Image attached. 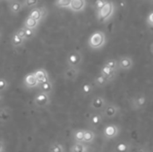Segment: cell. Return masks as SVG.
<instances>
[{
    "instance_id": "cell-27",
    "label": "cell",
    "mask_w": 153,
    "mask_h": 152,
    "mask_svg": "<svg viewBox=\"0 0 153 152\" xmlns=\"http://www.w3.org/2000/svg\"><path fill=\"white\" fill-rule=\"evenodd\" d=\"M84 129H76L73 132V140L74 142H82Z\"/></svg>"
},
{
    "instance_id": "cell-13",
    "label": "cell",
    "mask_w": 153,
    "mask_h": 152,
    "mask_svg": "<svg viewBox=\"0 0 153 152\" xmlns=\"http://www.w3.org/2000/svg\"><path fill=\"white\" fill-rule=\"evenodd\" d=\"M47 15V9L45 7H34L30 12L29 15L32 19L40 22V21Z\"/></svg>"
},
{
    "instance_id": "cell-38",
    "label": "cell",
    "mask_w": 153,
    "mask_h": 152,
    "mask_svg": "<svg viewBox=\"0 0 153 152\" xmlns=\"http://www.w3.org/2000/svg\"><path fill=\"white\" fill-rule=\"evenodd\" d=\"M2 38H3V32H2V30H0V42H1V40H2Z\"/></svg>"
},
{
    "instance_id": "cell-8",
    "label": "cell",
    "mask_w": 153,
    "mask_h": 152,
    "mask_svg": "<svg viewBox=\"0 0 153 152\" xmlns=\"http://www.w3.org/2000/svg\"><path fill=\"white\" fill-rule=\"evenodd\" d=\"M108 99L104 96L97 95L91 99L89 108L93 112H101L102 109L105 108V106L108 104Z\"/></svg>"
},
{
    "instance_id": "cell-17",
    "label": "cell",
    "mask_w": 153,
    "mask_h": 152,
    "mask_svg": "<svg viewBox=\"0 0 153 152\" xmlns=\"http://www.w3.org/2000/svg\"><path fill=\"white\" fill-rule=\"evenodd\" d=\"M38 89H39V91H40V92H44V93H47L48 95H51V93L54 91V84L49 80L48 82L39 83L38 86Z\"/></svg>"
},
{
    "instance_id": "cell-18",
    "label": "cell",
    "mask_w": 153,
    "mask_h": 152,
    "mask_svg": "<svg viewBox=\"0 0 153 152\" xmlns=\"http://www.w3.org/2000/svg\"><path fill=\"white\" fill-rule=\"evenodd\" d=\"M111 82L110 79L103 76L102 74H98L95 78H94V86L97 88H104L106 87L109 82Z\"/></svg>"
},
{
    "instance_id": "cell-26",
    "label": "cell",
    "mask_w": 153,
    "mask_h": 152,
    "mask_svg": "<svg viewBox=\"0 0 153 152\" xmlns=\"http://www.w3.org/2000/svg\"><path fill=\"white\" fill-rule=\"evenodd\" d=\"M93 91V85L90 82H85L82 85L81 88V92L84 97H87L91 95Z\"/></svg>"
},
{
    "instance_id": "cell-9",
    "label": "cell",
    "mask_w": 153,
    "mask_h": 152,
    "mask_svg": "<svg viewBox=\"0 0 153 152\" xmlns=\"http://www.w3.org/2000/svg\"><path fill=\"white\" fill-rule=\"evenodd\" d=\"M134 65V59L130 56H122L117 59V68L122 71H130Z\"/></svg>"
},
{
    "instance_id": "cell-20",
    "label": "cell",
    "mask_w": 153,
    "mask_h": 152,
    "mask_svg": "<svg viewBox=\"0 0 153 152\" xmlns=\"http://www.w3.org/2000/svg\"><path fill=\"white\" fill-rule=\"evenodd\" d=\"M11 45H12V47H14V48H19V47H22L23 45H24V43L26 42L23 39H22L15 31L12 34V36H11Z\"/></svg>"
},
{
    "instance_id": "cell-22",
    "label": "cell",
    "mask_w": 153,
    "mask_h": 152,
    "mask_svg": "<svg viewBox=\"0 0 153 152\" xmlns=\"http://www.w3.org/2000/svg\"><path fill=\"white\" fill-rule=\"evenodd\" d=\"M69 151L70 152H88V145L84 142H74Z\"/></svg>"
},
{
    "instance_id": "cell-36",
    "label": "cell",
    "mask_w": 153,
    "mask_h": 152,
    "mask_svg": "<svg viewBox=\"0 0 153 152\" xmlns=\"http://www.w3.org/2000/svg\"><path fill=\"white\" fill-rule=\"evenodd\" d=\"M134 152H151V151L147 147H141L138 150H136Z\"/></svg>"
},
{
    "instance_id": "cell-40",
    "label": "cell",
    "mask_w": 153,
    "mask_h": 152,
    "mask_svg": "<svg viewBox=\"0 0 153 152\" xmlns=\"http://www.w3.org/2000/svg\"><path fill=\"white\" fill-rule=\"evenodd\" d=\"M0 1H1V0H0Z\"/></svg>"
},
{
    "instance_id": "cell-39",
    "label": "cell",
    "mask_w": 153,
    "mask_h": 152,
    "mask_svg": "<svg viewBox=\"0 0 153 152\" xmlns=\"http://www.w3.org/2000/svg\"><path fill=\"white\" fill-rule=\"evenodd\" d=\"M4 1H5V2H7V3L9 4V3H11V2H13V1H14V0H4Z\"/></svg>"
},
{
    "instance_id": "cell-24",
    "label": "cell",
    "mask_w": 153,
    "mask_h": 152,
    "mask_svg": "<svg viewBox=\"0 0 153 152\" xmlns=\"http://www.w3.org/2000/svg\"><path fill=\"white\" fill-rule=\"evenodd\" d=\"M133 150V145L127 142H120L116 146V151L117 152H130Z\"/></svg>"
},
{
    "instance_id": "cell-14",
    "label": "cell",
    "mask_w": 153,
    "mask_h": 152,
    "mask_svg": "<svg viewBox=\"0 0 153 152\" xmlns=\"http://www.w3.org/2000/svg\"><path fill=\"white\" fill-rule=\"evenodd\" d=\"M23 85L26 89H35V88H38L39 86V82L38 81L36 80L33 73H27L24 78H23Z\"/></svg>"
},
{
    "instance_id": "cell-3",
    "label": "cell",
    "mask_w": 153,
    "mask_h": 152,
    "mask_svg": "<svg viewBox=\"0 0 153 152\" xmlns=\"http://www.w3.org/2000/svg\"><path fill=\"white\" fill-rule=\"evenodd\" d=\"M67 67H80L83 63V54L79 50L70 51L65 58Z\"/></svg>"
},
{
    "instance_id": "cell-7",
    "label": "cell",
    "mask_w": 153,
    "mask_h": 152,
    "mask_svg": "<svg viewBox=\"0 0 153 152\" xmlns=\"http://www.w3.org/2000/svg\"><path fill=\"white\" fill-rule=\"evenodd\" d=\"M129 105L133 111H140L146 107L147 98L143 94L136 95L129 100Z\"/></svg>"
},
{
    "instance_id": "cell-4",
    "label": "cell",
    "mask_w": 153,
    "mask_h": 152,
    "mask_svg": "<svg viewBox=\"0 0 153 152\" xmlns=\"http://www.w3.org/2000/svg\"><path fill=\"white\" fill-rule=\"evenodd\" d=\"M121 133V127L116 124H109L107 125L102 131L103 139L106 141H112L115 140L119 136Z\"/></svg>"
},
{
    "instance_id": "cell-34",
    "label": "cell",
    "mask_w": 153,
    "mask_h": 152,
    "mask_svg": "<svg viewBox=\"0 0 153 152\" xmlns=\"http://www.w3.org/2000/svg\"><path fill=\"white\" fill-rule=\"evenodd\" d=\"M146 24L148 25L149 28H152L153 27V13L150 12L149 14L146 16V20H145Z\"/></svg>"
},
{
    "instance_id": "cell-16",
    "label": "cell",
    "mask_w": 153,
    "mask_h": 152,
    "mask_svg": "<svg viewBox=\"0 0 153 152\" xmlns=\"http://www.w3.org/2000/svg\"><path fill=\"white\" fill-rule=\"evenodd\" d=\"M12 116V109L7 106L0 107V123H6Z\"/></svg>"
},
{
    "instance_id": "cell-28",
    "label": "cell",
    "mask_w": 153,
    "mask_h": 152,
    "mask_svg": "<svg viewBox=\"0 0 153 152\" xmlns=\"http://www.w3.org/2000/svg\"><path fill=\"white\" fill-rule=\"evenodd\" d=\"M104 65L108 66V68H110L115 73H117L118 71V68H117V60L115 59V58H109V59H108L104 63Z\"/></svg>"
},
{
    "instance_id": "cell-1",
    "label": "cell",
    "mask_w": 153,
    "mask_h": 152,
    "mask_svg": "<svg viewBox=\"0 0 153 152\" xmlns=\"http://www.w3.org/2000/svg\"><path fill=\"white\" fill-rule=\"evenodd\" d=\"M107 44L106 33L102 30H96L92 32L88 39V46L92 50L102 49Z\"/></svg>"
},
{
    "instance_id": "cell-5",
    "label": "cell",
    "mask_w": 153,
    "mask_h": 152,
    "mask_svg": "<svg viewBox=\"0 0 153 152\" xmlns=\"http://www.w3.org/2000/svg\"><path fill=\"white\" fill-rule=\"evenodd\" d=\"M120 111H121V108L117 104L113 103V102H108V104L102 109L100 114L102 115L103 118L113 119L120 114Z\"/></svg>"
},
{
    "instance_id": "cell-21",
    "label": "cell",
    "mask_w": 153,
    "mask_h": 152,
    "mask_svg": "<svg viewBox=\"0 0 153 152\" xmlns=\"http://www.w3.org/2000/svg\"><path fill=\"white\" fill-rule=\"evenodd\" d=\"M96 138V134L93 131L91 130H85L83 131V141L82 142H84L85 144H91L95 141Z\"/></svg>"
},
{
    "instance_id": "cell-30",
    "label": "cell",
    "mask_w": 153,
    "mask_h": 152,
    "mask_svg": "<svg viewBox=\"0 0 153 152\" xmlns=\"http://www.w3.org/2000/svg\"><path fill=\"white\" fill-rule=\"evenodd\" d=\"M10 87L8 80L4 77H0V93L5 92Z\"/></svg>"
},
{
    "instance_id": "cell-10",
    "label": "cell",
    "mask_w": 153,
    "mask_h": 152,
    "mask_svg": "<svg viewBox=\"0 0 153 152\" xmlns=\"http://www.w3.org/2000/svg\"><path fill=\"white\" fill-rule=\"evenodd\" d=\"M81 73L80 67H66L63 72V77L68 82H75Z\"/></svg>"
},
{
    "instance_id": "cell-31",
    "label": "cell",
    "mask_w": 153,
    "mask_h": 152,
    "mask_svg": "<svg viewBox=\"0 0 153 152\" xmlns=\"http://www.w3.org/2000/svg\"><path fill=\"white\" fill-rule=\"evenodd\" d=\"M39 0H23L22 3L23 7L34 8V7H37V5L39 4Z\"/></svg>"
},
{
    "instance_id": "cell-15",
    "label": "cell",
    "mask_w": 153,
    "mask_h": 152,
    "mask_svg": "<svg viewBox=\"0 0 153 152\" xmlns=\"http://www.w3.org/2000/svg\"><path fill=\"white\" fill-rule=\"evenodd\" d=\"M36 80L38 81L39 83H42V82H48L49 81V74L48 73V71L44 68H39V69H36L35 71L32 72Z\"/></svg>"
},
{
    "instance_id": "cell-11",
    "label": "cell",
    "mask_w": 153,
    "mask_h": 152,
    "mask_svg": "<svg viewBox=\"0 0 153 152\" xmlns=\"http://www.w3.org/2000/svg\"><path fill=\"white\" fill-rule=\"evenodd\" d=\"M86 6H87L86 0H71V3L67 9H69L71 12L74 13H79L83 12Z\"/></svg>"
},
{
    "instance_id": "cell-32",
    "label": "cell",
    "mask_w": 153,
    "mask_h": 152,
    "mask_svg": "<svg viewBox=\"0 0 153 152\" xmlns=\"http://www.w3.org/2000/svg\"><path fill=\"white\" fill-rule=\"evenodd\" d=\"M70 3H71V0H56L55 5L57 8H68Z\"/></svg>"
},
{
    "instance_id": "cell-23",
    "label": "cell",
    "mask_w": 153,
    "mask_h": 152,
    "mask_svg": "<svg viewBox=\"0 0 153 152\" xmlns=\"http://www.w3.org/2000/svg\"><path fill=\"white\" fill-rule=\"evenodd\" d=\"M39 25V22H37L36 20L32 19L30 16H27L26 19L23 22V26L24 28H28V29H31V30H37L38 27Z\"/></svg>"
},
{
    "instance_id": "cell-19",
    "label": "cell",
    "mask_w": 153,
    "mask_h": 152,
    "mask_svg": "<svg viewBox=\"0 0 153 152\" xmlns=\"http://www.w3.org/2000/svg\"><path fill=\"white\" fill-rule=\"evenodd\" d=\"M9 11L12 14H18L23 8L22 3L20 0H14L11 3H9L8 5Z\"/></svg>"
},
{
    "instance_id": "cell-6",
    "label": "cell",
    "mask_w": 153,
    "mask_h": 152,
    "mask_svg": "<svg viewBox=\"0 0 153 152\" xmlns=\"http://www.w3.org/2000/svg\"><path fill=\"white\" fill-rule=\"evenodd\" d=\"M33 104L38 108H46L51 104V95L39 91L33 98Z\"/></svg>"
},
{
    "instance_id": "cell-12",
    "label": "cell",
    "mask_w": 153,
    "mask_h": 152,
    "mask_svg": "<svg viewBox=\"0 0 153 152\" xmlns=\"http://www.w3.org/2000/svg\"><path fill=\"white\" fill-rule=\"evenodd\" d=\"M103 120L104 118L100 112H93L88 117V124L93 128H98L102 125Z\"/></svg>"
},
{
    "instance_id": "cell-33",
    "label": "cell",
    "mask_w": 153,
    "mask_h": 152,
    "mask_svg": "<svg viewBox=\"0 0 153 152\" xmlns=\"http://www.w3.org/2000/svg\"><path fill=\"white\" fill-rule=\"evenodd\" d=\"M107 1L108 0H96L94 2V9H95V11L98 12L99 10H100L104 6V4L107 3Z\"/></svg>"
},
{
    "instance_id": "cell-25",
    "label": "cell",
    "mask_w": 153,
    "mask_h": 152,
    "mask_svg": "<svg viewBox=\"0 0 153 152\" xmlns=\"http://www.w3.org/2000/svg\"><path fill=\"white\" fill-rule=\"evenodd\" d=\"M65 147L59 142H53L48 148V152H65Z\"/></svg>"
},
{
    "instance_id": "cell-29",
    "label": "cell",
    "mask_w": 153,
    "mask_h": 152,
    "mask_svg": "<svg viewBox=\"0 0 153 152\" xmlns=\"http://www.w3.org/2000/svg\"><path fill=\"white\" fill-rule=\"evenodd\" d=\"M23 28V32H24V39L26 41L32 39L37 33V30H31V29H28V28Z\"/></svg>"
},
{
    "instance_id": "cell-35",
    "label": "cell",
    "mask_w": 153,
    "mask_h": 152,
    "mask_svg": "<svg viewBox=\"0 0 153 152\" xmlns=\"http://www.w3.org/2000/svg\"><path fill=\"white\" fill-rule=\"evenodd\" d=\"M6 147H5V143L3 140H0V152H5Z\"/></svg>"
},
{
    "instance_id": "cell-37",
    "label": "cell",
    "mask_w": 153,
    "mask_h": 152,
    "mask_svg": "<svg viewBox=\"0 0 153 152\" xmlns=\"http://www.w3.org/2000/svg\"><path fill=\"white\" fill-rule=\"evenodd\" d=\"M4 96L3 93H0V107L4 105Z\"/></svg>"
},
{
    "instance_id": "cell-2",
    "label": "cell",
    "mask_w": 153,
    "mask_h": 152,
    "mask_svg": "<svg viewBox=\"0 0 153 152\" xmlns=\"http://www.w3.org/2000/svg\"><path fill=\"white\" fill-rule=\"evenodd\" d=\"M115 10H116L115 4L112 1L108 0L102 8L98 12H96L98 22L100 23H106L109 22L115 13Z\"/></svg>"
}]
</instances>
